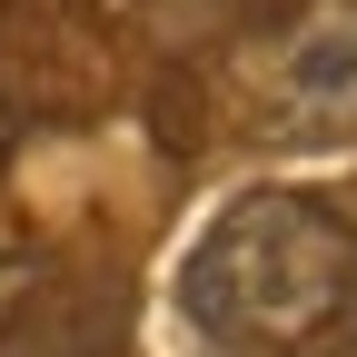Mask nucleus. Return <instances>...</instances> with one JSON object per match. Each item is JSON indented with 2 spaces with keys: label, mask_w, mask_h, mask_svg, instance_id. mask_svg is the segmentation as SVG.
Segmentation results:
<instances>
[{
  "label": "nucleus",
  "mask_w": 357,
  "mask_h": 357,
  "mask_svg": "<svg viewBox=\"0 0 357 357\" xmlns=\"http://www.w3.org/2000/svg\"><path fill=\"white\" fill-rule=\"evenodd\" d=\"M357 307V229L307 189H248L178 268V318L208 357H328Z\"/></svg>",
  "instance_id": "1"
},
{
  "label": "nucleus",
  "mask_w": 357,
  "mask_h": 357,
  "mask_svg": "<svg viewBox=\"0 0 357 357\" xmlns=\"http://www.w3.org/2000/svg\"><path fill=\"white\" fill-rule=\"evenodd\" d=\"M0 159H10V109H0Z\"/></svg>",
  "instance_id": "4"
},
{
  "label": "nucleus",
  "mask_w": 357,
  "mask_h": 357,
  "mask_svg": "<svg viewBox=\"0 0 357 357\" xmlns=\"http://www.w3.org/2000/svg\"><path fill=\"white\" fill-rule=\"evenodd\" d=\"M357 129V0H307L268 30L248 70V139L328 149Z\"/></svg>",
  "instance_id": "2"
},
{
  "label": "nucleus",
  "mask_w": 357,
  "mask_h": 357,
  "mask_svg": "<svg viewBox=\"0 0 357 357\" xmlns=\"http://www.w3.org/2000/svg\"><path fill=\"white\" fill-rule=\"evenodd\" d=\"M30 278H40V268H30V258H0V328H10V307L30 298Z\"/></svg>",
  "instance_id": "3"
}]
</instances>
